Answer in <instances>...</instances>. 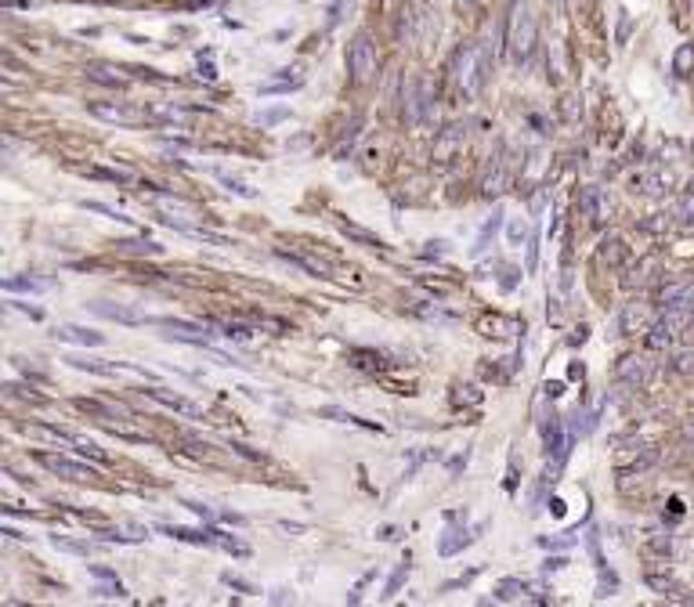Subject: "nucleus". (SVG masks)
<instances>
[{"mask_svg":"<svg viewBox=\"0 0 694 607\" xmlns=\"http://www.w3.org/2000/svg\"><path fill=\"white\" fill-rule=\"evenodd\" d=\"M510 185V163H507V149L499 145V152H496V159L488 163V170H485V178H481V196H499L503 188Z\"/></svg>","mask_w":694,"mask_h":607,"instance_id":"obj_6","label":"nucleus"},{"mask_svg":"<svg viewBox=\"0 0 694 607\" xmlns=\"http://www.w3.org/2000/svg\"><path fill=\"white\" fill-rule=\"evenodd\" d=\"M282 116H286V113L279 109V113H264V116H257V120H261V123H275V120H282Z\"/></svg>","mask_w":694,"mask_h":607,"instance_id":"obj_37","label":"nucleus"},{"mask_svg":"<svg viewBox=\"0 0 694 607\" xmlns=\"http://www.w3.org/2000/svg\"><path fill=\"white\" fill-rule=\"evenodd\" d=\"M622 383H626V387H640V383H644V362H640V358H626V365H622Z\"/></svg>","mask_w":694,"mask_h":607,"instance_id":"obj_21","label":"nucleus"},{"mask_svg":"<svg viewBox=\"0 0 694 607\" xmlns=\"http://www.w3.org/2000/svg\"><path fill=\"white\" fill-rule=\"evenodd\" d=\"M279 528H282V532H290V535H301V532H304V524H297V521H282Z\"/></svg>","mask_w":694,"mask_h":607,"instance_id":"obj_34","label":"nucleus"},{"mask_svg":"<svg viewBox=\"0 0 694 607\" xmlns=\"http://www.w3.org/2000/svg\"><path fill=\"white\" fill-rule=\"evenodd\" d=\"M225 586L239 589V593H254V586H250L246 579H239V575H232V571H225Z\"/></svg>","mask_w":694,"mask_h":607,"instance_id":"obj_29","label":"nucleus"},{"mask_svg":"<svg viewBox=\"0 0 694 607\" xmlns=\"http://www.w3.org/2000/svg\"><path fill=\"white\" fill-rule=\"evenodd\" d=\"M91 178H102V181H131V170H87Z\"/></svg>","mask_w":694,"mask_h":607,"instance_id":"obj_24","label":"nucleus"},{"mask_svg":"<svg viewBox=\"0 0 694 607\" xmlns=\"http://www.w3.org/2000/svg\"><path fill=\"white\" fill-rule=\"evenodd\" d=\"M51 546H55V550H62V553H76V557H87V553H94V546H91V542H76V539H66V535H51Z\"/></svg>","mask_w":694,"mask_h":607,"instance_id":"obj_19","label":"nucleus"},{"mask_svg":"<svg viewBox=\"0 0 694 607\" xmlns=\"http://www.w3.org/2000/svg\"><path fill=\"white\" fill-rule=\"evenodd\" d=\"M347 239H355V243H366V246H384L380 243V239H376L373 232H366V228H358V225H347V221H340V225H337Z\"/></svg>","mask_w":694,"mask_h":607,"instance_id":"obj_20","label":"nucleus"},{"mask_svg":"<svg viewBox=\"0 0 694 607\" xmlns=\"http://www.w3.org/2000/svg\"><path fill=\"white\" fill-rule=\"evenodd\" d=\"M622 243H619V239H611V243H604V261H611V264H619L622 261Z\"/></svg>","mask_w":694,"mask_h":607,"instance_id":"obj_27","label":"nucleus"},{"mask_svg":"<svg viewBox=\"0 0 694 607\" xmlns=\"http://www.w3.org/2000/svg\"><path fill=\"white\" fill-rule=\"evenodd\" d=\"M525 239H528V228L520 225V221H514V225H510V243H514V246H520Z\"/></svg>","mask_w":694,"mask_h":607,"instance_id":"obj_30","label":"nucleus"},{"mask_svg":"<svg viewBox=\"0 0 694 607\" xmlns=\"http://www.w3.org/2000/svg\"><path fill=\"white\" fill-rule=\"evenodd\" d=\"M152 402H160V405H167V409H174V412H181V416H192V420H203V409L196 405V402H188V398H181V394H170V391H163V387H152V391H145Z\"/></svg>","mask_w":694,"mask_h":607,"instance_id":"obj_8","label":"nucleus"},{"mask_svg":"<svg viewBox=\"0 0 694 607\" xmlns=\"http://www.w3.org/2000/svg\"><path fill=\"white\" fill-rule=\"evenodd\" d=\"M492 58L496 55H488V47H481V44H470V47L460 51V58H456V84L463 87V94L474 98V94L485 87L488 69H492Z\"/></svg>","mask_w":694,"mask_h":607,"instance_id":"obj_1","label":"nucleus"},{"mask_svg":"<svg viewBox=\"0 0 694 607\" xmlns=\"http://www.w3.org/2000/svg\"><path fill=\"white\" fill-rule=\"evenodd\" d=\"M409 579V557H405V561L398 564V568H394V575H391V582L384 586V600H391L394 593H398V589H402V582Z\"/></svg>","mask_w":694,"mask_h":607,"instance_id":"obj_22","label":"nucleus"},{"mask_svg":"<svg viewBox=\"0 0 694 607\" xmlns=\"http://www.w3.org/2000/svg\"><path fill=\"white\" fill-rule=\"evenodd\" d=\"M37 463L58 477H69V481H94L98 477V470H91L87 463H73L66 456H51V452H37Z\"/></svg>","mask_w":694,"mask_h":607,"instance_id":"obj_5","label":"nucleus"},{"mask_svg":"<svg viewBox=\"0 0 694 607\" xmlns=\"http://www.w3.org/2000/svg\"><path fill=\"white\" fill-rule=\"evenodd\" d=\"M463 141H467V134H463V127H445V131L438 134V141H434V152H431V159L434 163H452L456 156H460V149H463Z\"/></svg>","mask_w":694,"mask_h":607,"instance_id":"obj_7","label":"nucleus"},{"mask_svg":"<svg viewBox=\"0 0 694 607\" xmlns=\"http://www.w3.org/2000/svg\"><path fill=\"white\" fill-rule=\"evenodd\" d=\"M535 40H539V37H535V19H532L528 4H514V11H510V37H507V44H510V55H514L517 66H525V62L532 58Z\"/></svg>","mask_w":694,"mask_h":607,"instance_id":"obj_2","label":"nucleus"},{"mask_svg":"<svg viewBox=\"0 0 694 607\" xmlns=\"http://www.w3.org/2000/svg\"><path fill=\"white\" fill-rule=\"evenodd\" d=\"M582 206H586L590 217H601V192H597V188H586V199H582Z\"/></svg>","mask_w":694,"mask_h":607,"instance_id":"obj_25","label":"nucleus"},{"mask_svg":"<svg viewBox=\"0 0 694 607\" xmlns=\"http://www.w3.org/2000/svg\"><path fill=\"white\" fill-rule=\"evenodd\" d=\"M87 308H91L94 315H102V318H113V322H123V326H138V322H149L145 315H138V311H131V308H123V304H105V300H94V304H87Z\"/></svg>","mask_w":694,"mask_h":607,"instance_id":"obj_9","label":"nucleus"},{"mask_svg":"<svg viewBox=\"0 0 694 607\" xmlns=\"http://www.w3.org/2000/svg\"><path fill=\"white\" fill-rule=\"evenodd\" d=\"M347 66H351V76L358 84H369L376 76V44L369 40V33H358L351 51H347Z\"/></svg>","mask_w":694,"mask_h":607,"instance_id":"obj_3","label":"nucleus"},{"mask_svg":"<svg viewBox=\"0 0 694 607\" xmlns=\"http://www.w3.org/2000/svg\"><path fill=\"white\" fill-rule=\"evenodd\" d=\"M80 206H84V210H91V214H105V217H113V221H127L123 214H116L113 206H105V203H87V199H84Z\"/></svg>","mask_w":694,"mask_h":607,"instance_id":"obj_26","label":"nucleus"},{"mask_svg":"<svg viewBox=\"0 0 694 607\" xmlns=\"http://www.w3.org/2000/svg\"><path fill=\"white\" fill-rule=\"evenodd\" d=\"M467 459H470V452H463V456H456V459L449 463V470H452V474H460V470L467 467Z\"/></svg>","mask_w":694,"mask_h":607,"instance_id":"obj_33","label":"nucleus"},{"mask_svg":"<svg viewBox=\"0 0 694 607\" xmlns=\"http://www.w3.org/2000/svg\"><path fill=\"white\" fill-rule=\"evenodd\" d=\"M691 438H694V427H691Z\"/></svg>","mask_w":694,"mask_h":607,"instance_id":"obj_39","label":"nucleus"},{"mask_svg":"<svg viewBox=\"0 0 694 607\" xmlns=\"http://www.w3.org/2000/svg\"><path fill=\"white\" fill-rule=\"evenodd\" d=\"M456 4H474V0H456Z\"/></svg>","mask_w":694,"mask_h":607,"instance_id":"obj_38","label":"nucleus"},{"mask_svg":"<svg viewBox=\"0 0 694 607\" xmlns=\"http://www.w3.org/2000/svg\"><path fill=\"white\" fill-rule=\"evenodd\" d=\"M225 337H235V340H250V329H246V326H232V322H228V326H225Z\"/></svg>","mask_w":694,"mask_h":607,"instance_id":"obj_31","label":"nucleus"},{"mask_svg":"<svg viewBox=\"0 0 694 607\" xmlns=\"http://www.w3.org/2000/svg\"><path fill=\"white\" fill-rule=\"evenodd\" d=\"M286 600H293L286 589H275V593H272V604H286Z\"/></svg>","mask_w":694,"mask_h":607,"instance_id":"obj_35","label":"nucleus"},{"mask_svg":"<svg viewBox=\"0 0 694 607\" xmlns=\"http://www.w3.org/2000/svg\"><path fill=\"white\" fill-rule=\"evenodd\" d=\"M4 290H8V293H47V290H51V282H47V279H22V275H11V279H4Z\"/></svg>","mask_w":694,"mask_h":607,"instance_id":"obj_17","label":"nucleus"},{"mask_svg":"<svg viewBox=\"0 0 694 607\" xmlns=\"http://www.w3.org/2000/svg\"><path fill=\"white\" fill-rule=\"evenodd\" d=\"M156 206H160L163 214H170L167 221H170L174 228H185L181 221H188V217H199V214H196V206H188V203H185V199H178V196H156Z\"/></svg>","mask_w":694,"mask_h":607,"instance_id":"obj_10","label":"nucleus"},{"mask_svg":"<svg viewBox=\"0 0 694 607\" xmlns=\"http://www.w3.org/2000/svg\"><path fill=\"white\" fill-rule=\"evenodd\" d=\"M91 116H98L105 123H116V127H141L149 123V116L134 105H123V102H94L91 105Z\"/></svg>","mask_w":694,"mask_h":607,"instance_id":"obj_4","label":"nucleus"},{"mask_svg":"<svg viewBox=\"0 0 694 607\" xmlns=\"http://www.w3.org/2000/svg\"><path fill=\"white\" fill-rule=\"evenodd\" d=\"M481 329L488 333V337H514V333H525V326L517 322V318H503V315H492L485 318Z\"/></svg>","mask_w":694,"mask_h":607,"instance_id":"obj_15","label":"nucleus"},{"mask_svg":"<svg viewBox=\"0 0 694 607\" xmlns=\"http://www.w3.org/2000/svg\"><path fill=\"white\" fill-rule=\"evenodd\" d=\"M539 593H543V589L532 586V582H525V579H507V582H499V600H543Z\"/></svg>","mask_w":694,"mask_h":607,"instance_id":"obj_11","label":"nucleus"},{"mask_svg":"<svg viewBox=\"0 0 694 607\" xmlns=\"http://www.w3.org/2000/svg\"><path fill=\"white\" fill-rule=\"evenodd\" d=\"M181 506H188V510H192L196 517H207V521H214V517H217V514H214V510H210L207 503H196V499H185Z\"/></svg>","mask_w":694,"mask_h":607,"instance_id":"obj_28","label":"nucleus"},{"mask_svg":"<svg viewBox=\"0 0 694 607\" xmlns=\"http://www.w3.org/2000/svg\"><path fill=\"white\" fill-rule=\"evenodd\" d=\"M217 178L228 185V192H235V196H243V199H254V196H257L254 188H250V185H243L239 178H232V174H217Z\"/></svg>","mask_w":694,"mask_h":607,"instance_id":"obj_23","label":"nucleus"},{"mask_svg":"<svg viewBox=\"0 0 694 607\" xmlns=\"http://www.w3.org/2000/svg\"><path fill=\"white\" fill-rule=\"evenodd\" d=\"M66 362L73 369H84L94 376H116V369H120V362H102V358H87V355H69Z\"/></svg>","mask_w":694,"mask_h":607,"instance_id":"obj_14","label":"nucleus"},{"mask_svg":"<svg viewBox=\"0 0 694 607\" xmlns=\"http://www.w3.org/2000/svg\"><path fill=\"white\" fill-rule=\"evenodd\" d=\"M568 561H564V557H554V561H546V571H561Z\"/></svg>","mask_w":694,"mask_h":607,"instance_id":"obj_36","label":"nucleus"},{"mask_svg":"<svg viewBox=\"0 0 694 607\" xmlns=\"http://www.w3.org/2000/svg\"><path fill=\"white\" fill-rule=\"evenodd\" d=\"M478 532V528H474ZM474 532H467V528H449L445 532V539L438 542V550H441V557H452L456 550H463V546H470L474 542Z\"/></svg>","mask_w":694,"mask_h":607,"instance_id":"obj_16","label":"nucleus"},{"mask_svg":"<svg viewBox=\"0 0 694 607\" xmlns=\"http://www.w3.org/2000/svg\"><path fill=\"white\" fill-rule=\"evenodd\" d=\"M55 337H58V340H66V344H84V347H102V344H105L102 333L84 329V326H62Z\"/></svg>","mask_w":694,"mask_h":607,"instance_id":"obj_12","label":"nucleus"},{"mask_svg":"<svg viewBox=\"0 0 694 607\" xmlns=\"http://www.w3.org/2000/svg\"><path fill=\"white\" fill-rule=\"evenodd\" d=\"M673 73L676 76H691L694 73V44H680L673 55Z\"/></svg>","mask_w":694,"mask_h":607,"instance_id":"obj_18","label":"nucleus"},{"mask_svg":"<svg viewBox=\"0 0 694 607\" xmlns=\"http://www.w3.org/2000/svg\"><path fill=\"white\" fill-rule=\"evenodd\" d=\"M11 308H19V311H26L29 318H44V311H40V308H29V304H22V300H11Z\"/></svg>","mask_w":694,"mask_h":607,"instance_id":"obj_32","label":"nucleus"},{"mask_svg":"<svg viewBox=\"0 0 694 607\" xmlns=\"http://www.w3.org/2000/svg\"><path fill=\"white\" fill-rule=\"evenodd\" d=\"M503 228V206H496L492 210V217L481 225V232H478V243H474V257H481V253H488V246L496 243V232Z\"/></svg>","mask_w":694,"mask_h":607,"instance_id":"obj_13","label":"nucleus"}]
</instances>
